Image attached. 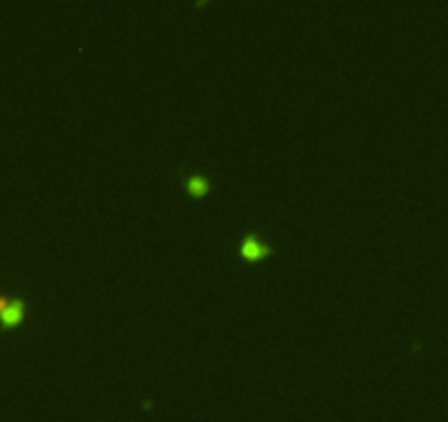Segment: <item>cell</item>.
Masks as SVG:
<instances>
[{
    "label": "cell",
    "mask_w": 448,
    "mask_h": 422,
    "mask_svg": "<svg viewBox=\"0 0 448 422\" xmlns=\"http://www.w3.org/2000/svg\"><path fill=\"white\" fill-rule=\"evenodd\" d=\"M240 253H242V257L244 259H248V262H255V259H262V257H266L270 253V246L266 244L264 240H260L257 235H246L242 240V244H240Z\"/></svg>",
    "instance_id": "cell-2"
},
{
    "label": "cell",
    "mask_w": 448,
    "mask_h": 422,
    "mask_svg": "<svg viewBox=\"0 0 448 422\" xmlns=\"http://www.w3.org/2000/svg\"><path fill=\"white\" fill-rule=\"evenodd\" d=\"M24 314V304L20 299H11L0 295V321L5 326H16Z\"/></svg>",
    "instance_id": "cell-1"
},
{
    "label": "cell",
    "mask_w": 448,
    "mask_h": 422,
    "mask_svg": "<svg viewBox=\"0 0 448 422\" xmlns=\"http://www.w3.org/2000/svg\"><path fill=\"white\" fill-rule=\"evenodd\" d=\"M187 189L193 196H202V194L209 192V182L202 178V176H189V178H187Z\"/></svg>",
    "instance_id": "cell-3"
}]
</instances>
